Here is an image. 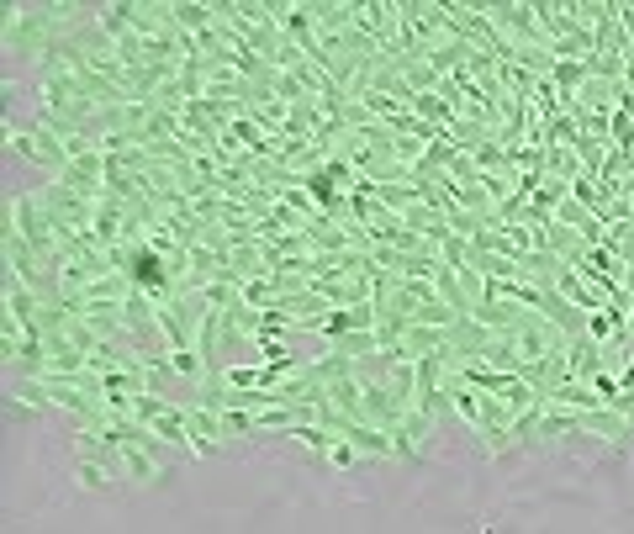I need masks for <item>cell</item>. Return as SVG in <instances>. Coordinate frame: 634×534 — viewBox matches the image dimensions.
Segmentation results:
<instances>
[{
    "instance_id": "6da1fadb",
    "label": "cell",
    "mask_w": 634,
    "mask_h": 534,
    "mask_svg": "<svg viewBox=\"0 0 634 534\" xmlns=\"http://www.w3.org/2000/svg\"><path fill=\"white\" fill-rule=\"evenodd\" d=\"M6 149L22 154L27 164H37V170H48V180H59L69 170V143L59 127L37 122V127H6Z\"/></svg>"
},
{
    "instance_id": "7a4b0ae2",
    "label": "cell",
    "mask_w": 634,
    "mask_h": 534,
    "mask_svg": "<svg viewBox=\"0 0 634 534\" xmlns=\"http://www.w3.org/2000/svg\"><path fill=\"white\" fill-rule=\"evenodd\" d=\"M37 201H43V212H48V223L59 228V238L64 233H90V223H96V207H101V201H85L80 191L59 186V180H48V186L37 191Z\"/></svg>"
},
{
    "instance_id": "3957f363",
    "label": "cell",
    "mask_w": 634,
    "mask_h": 534,
    "mask_svg": "<svg viewBox=\"0 0 634 534\" xmlns=\"http://www.w3.org/2000/svg\"><path fill=\"white\" fill-rule=\"evenodd\" d=\"M508 344L518 349V360H545V355H561V349H566V334H561V328H555L550 318H545V312H529V318L524 323H518L513 328V334H508Z\"/></svg>"
},
{
    "instance_id": "277c9868",
    "label": "cell",
    "mask_w": 634,
    "mask_h": 534,
    "mask_svg": "<svg viewBox=\"0 0 634 534\" xmlns=\"http://www.w3.org/2000/svg\"><path fill=\"white\" fill-rule=\"evenodd\" d=\"M492 328L487 323H476V318H460L450 334H444V349H450V360H455V371L460 365H471V360H487V349H492Z\"/></svg>"
},
{
    "instance_id": "5b68a950",
    "label": "cell",
    "mask_w": 634,
    "mask_h": 534,
    "mask_svg": "<svg viewBox=\"0 0 634 534\" xmlns=\"http://www.w3.org/2000/svg\"><path fill=\"white\" fill-rule=\"evenodd\" d=\"M185 413V429H191V455H217L228 445V434H222V413L201 408V402H180Z\"/></svg>"
},
{
    "instance_id": "8992f818",
    "label": "cell",
    "mask_w": 634,
    "mask_h": 534,
    "mask_svg": "<svg viewBox=\"0 0 634 534\" xmlns=\"http://www.w3.org/2000/svg\"><path fill=\"white\" fill-rule=\"evenodd\" d=\"M312 286L328 297V307H365V302H376L370 275H323V281H312Z\"/></svg>"
},
{
    "instance_id": "52a82bcc",
    "label": "cell",
    "mask_w": 634,
    "mask_h": 534,
    "mask_svg": "<svg viewBox=\"0 0 634 534\" xmlns=\"http://www.w3.org/2000/svg\"><path fill=\"white\" fill-rule=\"evenodd\" d=\"M434 413H423V408H407L402 413V423H397V429H391V439H397V460L407 455V460H413L423 445H428V434H434Z\"/></svg>"
},
{
    "instance_id": "ba28073f",
    "label": "cell",
    "mask_w": 634,
    "mask_h": 534,
    "mask_svg": "<svg viewBox=\"0 0 634 534\" xmlns=\"http://www.w3.org/2000/svg\"><path fill=\"white\" fill-rule=\"evenodd\" d=\"M117 471L127 476V482H138V487H148V482H159V455H154V445H122L117 450Z\"/></svg>"
},
{
    "instance_id": "9c48e42d",
    "label": "cell",
    "mask_w": 634,
    "mask_h": 534,
    "mask_svg": "<svg viewBox=\"0 0 634 534\" xmlns=\"http://www.w3.org/2000/svg\"><path fill=\"white\" fill-rule=\"evenodd\" d=\"M576 423H582V434L603 439V445H624L629 439V418L619 408H592V413H576Z\"/></svg>"
},
{
    "instance_id": "30bf717a",
    "label": "cell",
    "mask_w": 634,
    "mask_h": 534,
    "mask_svg": "<svg viewBox=\"0 0 634 534\" xmlns=\"http://www.w3.org/2000/svg\"><path fill=\"white\" fill-rule=\"evenodd\" d=\"M566 360H571V376H576V381H592L598 371H608V360H603V344H592L587 334H576V339L566 344Z\"/></svg>"
},
{
    "instance_id": "8fae6325",
    "label": "cell",
    "mask_w": 634,
    "mask_h": 534,
    "mask_svg": "<svg viewBox=\"0 0 634 534\" xmlns=\"http://www.w3.org/2000/svg\"><path fill=\"white\" fill-rule=\"evenodd\" d=\"M323 402H328V408H339V413H349V418H360V402H365V376L354 371V376L328 381V386H323Z\"/></svg>"
},
{
    "instance_id": "7c38bea8",
    "label": "cell",
    "mask_w": 634,
    "mask_h": 534,
    "mask_svg": "<svg viewBox=\"0 0 634 534\" xmlns=\"http://www.w3.org/2000/svg\"><path fill=\"white\" fill-rule=\"evenodd\" d=\"M587 80H592V75H587L582 59H555V69H550V85H555V96H561L566 106H576V96H582Z\"/></svg>"
},
{
    "instance_id": "4fadbf2b",
    "label": "cell",
    "mask_w": 634,
    "mask_h": 534,
    "mask_svg": "<svg viewBox=\"0 0 634 534\" xmlns=\"http://www.w3.org/2000/svg\"><path fill=\"white\" fill-rule=\"evenodd\" d=\"M629 334V318H624V312H613V307H598V312H587V339L592 344H619Z\"/></svg>"
},
{
    "instance_id": "5bb4252c",
    "label": "cell",
    "mask_w": 634,
    "mask_h": 534,
    "mask_svg": "<svg viewBox=\"0 0 634 534\" xmlns=\"http://www.w3.org/2000/svg\"><path fill=\"white\" fill-rule=\"evenodd\" d=\"M571 434H582V423H576L571 408H545L539 413V445H555V439H571Z\"/></svg>"
},
{
    "instance_id": "9a60e30c",
    "label": "cell",
    "mask_w": 634,
    "mask_h": 534,
    "mask_svg": "<svg viewBox=\"0 0 634 534\" xmlns=\"http://www.w3.org/2000/svg\"><path fill=\"white\" fill-rule=\"evenodd\" d=\"M328 349H339V355H349L354 365H360V360L381 355V339H376V328H354V334H344L339 344H328Z\"/></svg>"
},
{
    "instance_id": "2e32d148",
    "label": "cell",
    "mask_w": 634,
    "mask_h": 534,
    "mask_svg": "<svg viewBox=\"0 0 634 534\" xmlns=\"http://www.w3.org/2000/svg\"><path fill=\"white\" fill-rule=\"evenodd\" d=\"M307 371H312L317 386H328V381H339V376H354V360L339 355V349H323L317 360H307Z\"/></svg>"
},
{
    "instance_id": "e0dca14e",
    "label": "cell",
    "mask_w": 634,
    "mask_h": 534,
    "mask_svg": "<svg viewBox=\"0 0 634 534\" xmlns=\"http://www.w3.org/2000/svg\"><path fill=\"white\" fill-rule=\"evenodd\" d=\"M11 408H22V413H37V408H53V392L43 381H32V376H22L11 386Z\"/></svg>"
},
{
    "instance_id": "ac0fdd59",
    "label": "cell",
    "mask_w": 634,
    "mask_h": 534,
    "mask_svg": "<svg viewBox=\"0 0 634 534\" xmlns=\"http://www.w3.org/2000/svg\"><path fill=\"white\" fill-rule=\"evenodd\" d=\"M117 466H101V460H74V482H80L85 492H106L111 482H117Z\"/></svg>"
},
{
    "instance_id": "d6986e66",
    "label": "cell",
    "mask_w": 634,
    "mask_h": 534,
    "mask_svg": "<svg viewBox=\"0 0 634 534\" xmlns=\"http://www.w3.org/2000/svg\"><path fill=\"white\" fill-rule=\"evenodd\" d=\"M164 360H170V376H180V381H201V376H207V360L196 355V344L191 349H170Z\"/></svg>"
},
{
    "instance_id": "ffe728a7",
    "label": "cell",
    "mask_w": 634,
    "mask_h": 534,
    "mask_svg": "<svg viewBox=\"0 0 634 534\" xmlns=\"http://www.w3.org/2000/svg\"><path fill=\"white\" fill-rule=\"evenodd\" d=\"M323 460H328V466H333V471H354V466H360V460H365V455H360V450H354V445H349V439H333V450H328Z\"/></svg>"
}]
</instances>
